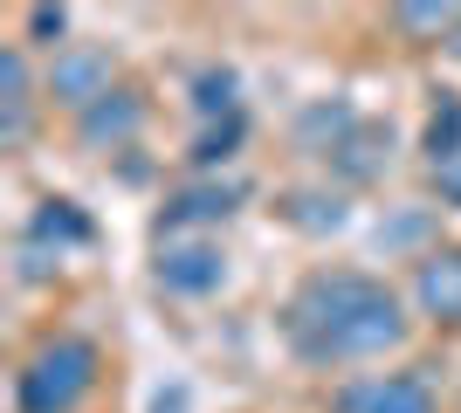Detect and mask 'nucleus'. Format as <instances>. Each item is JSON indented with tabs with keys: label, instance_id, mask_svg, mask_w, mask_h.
Returning <instances> with one entry per match:
<instances>
[{
	"label": "nucleus",
	"instance_id": "11",
	"mask_svg": "<svg viewBox=\"0 0 461 413\" xmlns=\"http://www.w3.org/2000/svg\"><path fill=\"white\" fill-rule=\"evenodd\" d=\"M276 220L296 228V235H310V241H324V235H338V228L351 220V193H345V186H330V179L283 186V193H276Z\"/></svg>",
	"mask_w": 461,
	"mask_h": 413
},
{
	"label": "nucleus",
	"instance_id": "15",
	"mask_svg": "<svg viewBox=\"0 0 461 413\" xmlns=\"http://www.w3.org/2000/svg\"><path fill=\"white\" fill-rule=\"evenodd\" d=\"M186 103H193V118H200V124L249 111V103H241V69H234V62H200L193 83H186Z\"/></svg>",
	"mask_w": 461,
	"mask_h": 413
},
{
	"label": "nucleus",
	"instance_id": "3",
	"mask_svg": "<svg viewBox=\"0 0 461 413\" xmlns=\"http://www.w3.org/2000/svg\"><path fill=\"white\" fill-rule=\"evenodd\" d=\"M228 248H221V235H173V241H152V283L166 296H179V303H207V296L228 290Z\"/></svg>",
	"mask_w": 461,
	"mask_h": 413
},
{
	"label": "nucleus",
	"instance_id": "10",
	"mask_svg": "<svg viewBox=\"0 0 461 413\" xmlns=\"http://www.w3.org/2000/svg\"><path fill=\"white\" fill-rule=\"evenodd\" d=\"M41 76H35V56L21 41H0V152H21L35 138L41 118Z\"/></svg>",
	"mask_w": 461,
	"mask_h": 413
},
{
	"label": "nucleus",
	"instance_id": "17",
	"mask_svg": "<svg viewBox=\"0 0 461 413\" xmlns=\"http://www.w3.org/2000/svg\"><path fill=\"white\" fill-rule=\"evenodd\" d=\"M420 158H427V166L461 158V90H434V103H427V131H420Z\"/></svg>",
	"mask_w": 461,
	"mask_h": 413
},
{
	"label": "nucleus",
	"instance_id": "14",
	"mask_svg": "<svg viewBox=\"0 0 461 413\" xmlns=\"http://www.w3.org/2000/svg\"><path fill=\"white\" fill-rule=\"evenodd\" d=\"M241 145H249V111H234V118H213V124H200L193 131V145H186V166H193V179H221L241 158Z\"/></svg>",
	"mask_w": 461,
	"mask_h": 413
},
{
	"label": "nucleus",
	"instance_id": "21",
	"mask_svg": "<svg viewBox=\"0 0 461 413\" xmlns=\"http://www.w3.org/2000/svg\"><path fill=\"white\" fill-rule=\"evenodd\" d=\"M152 413H186V393H179V386H173V393H158V407Z\"/></svg>",
	"mask_w": 461,
	"mask_h": 413
},
{
	"label": "nucleus",
	"instance_id": "13",
	"mask_svg": "<svg viewBox=\"0 0 461 413\" xmlns=\"http://www.w3.org/2000/svg\"><path fill=\"white\" fill-rule=\"evenodd\" d=\"M358 124V111H351L345 97H317L296 111V124H289V138H296V152L303 158H330L338 145H345V131Z\"/></svg>",
	"mask_w": 461,
	"mask_h": 413
},
{
	"label": "nucleus",
	"instance_id": "19",
	"mask_svg": "<svg viewBox=\"0 0 461 413\" xmlns=\"http://www.w3.org/2000/svg\"><path fill=\"white\" fill-rule=\"evenodd\" d=\"M62 269V256L49 248V241H35L28 228L14 235V283H49V275Z\"/></svg>",
	"mask_w": 461,
	"mask_h": 413
},
{
	"label": "nucleus",
	"instance_id": "7",
	"mask_svg": "<svg viewBox=\"0 0 461 413\" xmlns=\"http://www.w3.org/2000/svg\"><path fill=\"white\" fill-rule=\"evenodd\" d=\"M406 303L434 331H461V241H434L427 256H413Z\"/></svg>",
	"mask_w": 461,
	"mask_h": 413
},
{
	"label": "nucleus",
	"instance_id": "2",
	"mask_svg": "<svg viewBox=\"0 0 461 413\" xmlns=\"http://www.w3.org/2000/svg\"><path fill=\"white\" fill-rule=\"evenodd\" d=\"M104 379V345L83 331H41L14 365V413H83Z\"/></svg>",
	"mask_w": 461,
	"mask_h": 413
},
{
	"label": "nucleus",
	"instance_id": "6",
	"mask_svg": "<svg viewBox=\"0 0 461 413\" xmlns=\"http://www.w3.org/2000/svg\"><path fill=\"white\" fill-rule=\"evenodd\" d=\"M330 413H441V393L420 365H400V373H366L330 393Z\"/></svg>",
	"mask_w": 461,
	"mask_h": 413
},
{
	"label": "nucleus",
	"instance_id": "12",
	"mask_svg": "<svg viewBox=\"0 0 461 413\" xmlns=\"http://www.w3.org/2000/svg\"><path fill=\"white\" fill-rule=\"evenodd\" d=\"M385 28L406 41V49H455L461 41V0H400Z\"/></svg>",
	"mask_w": 461,
	"mask_h": 413
},
{
	"label": "nucleus",
	"instance_id": "8",
	"mask_svg": "<svg viewBox=\"0 0 461 413\" xmlns=\"http://www.w3.org/2000/svg\"><path fill=\"white\" fill-rule=\"evenodd\" d=\"M145 118H152V97L138 83H117L111 97H96L83 118H69V138H77L83 152H131L138 138H145Z\"/></svg>",
	"mask_w": 461,
	"mask_h": 413
},
{
	"label": "nucleus",
	"instance_id": "5",
	"mask_svg": "<svg viewBox=\"0 0 461 413\" xmlns=\"http://www.w3.org/2000/svg\"><path fill=\"white\" fill-rule=\"evenodd\" d=\"M249 186L241 179H186L158 200V220H152V241H173V235H221L234 214H241Z\"/></svg>",
	"mask_w": 461,
	"mask_h": 413
},
{
	"label": "nucleus",
	"instance_id": "9",
	"mask_svg": "<svg viewBox=\"0 0 461 413\" xmlns=\"http://www.w3.org/2000/svg\"><path fill=\"white\" fill-rule=\"evenodd\" d=\"M393 152H400V131L385 118H358L345 131V145L324 158V179L345 186V193H366V186H379V179L393 173Z\"/></svg>",
	"mask_w": 461,
	"mask_h": 413
},
{
	"label": "nucleus",
	"instance_id": "16",
	"mask_svg": "<svg viewBox=\"0 0 461 413\" xmlns=\"http://www.w3.org/2000/svg\"><path fill=\"white\" fill-rule=\"evenodd\" d=\"M28 235L49 241L56 256H69V248H90V241H96V220L83 214L77 200H41L35 214H28Z\"/></svg>",
	"mask_w": 461,
	"mask_h": 413
},
{
	"label": "nucleus",
	"instance_id": "1",
	"mask_svg": "<svg viewBox=\"0 0 461 413\" xmlns=\"http://www.w3.org/2000/svg\"><path fill=\"white\" fill-rule=\"evenodd\" d=\"M276 331H283V352L296 365L351 373V365H379V358L406 352L413 317H406V296L385 275L358 269V262H330V269H310L283 296Z\"/></svg>",
	"mask_w": 461,
	"mask_h": 413
},
{
	"label": "nucleus",
	"instance_id": "4",
	"mask_svg": "<svg viewBox=\"0 0 461 413\" xmlns=\"http://www.w3.org/2000/svg\"><path fill=\"white\" fill-rule=\"evenodd\" d=\"M117 56L111 41H69L49 69H41V97H49V111H69V118H83L96 97H111L117 90Z\"/></svg>",
	"mask_w": 461,
	"mask_h": 413
},
{
	"label": "nucleus",
	"instance_id": "18",
	"mask_svg": "<svg viewBox=\"0 0 461 413\" xmlns=\"http://www.w3.org/2000/svg\"><path fill=\"white\" fill-rule=\"evenodd\" d=\"M14 41L28 49V56H49L56 62L62 49H69V7H21V28H14Z\"/></svg>",
	"mask_w": 461,
	"mask_h": 413
},
{
	"label": "nucleus",
	"instance_id": "20",
	"mask_svg": "<svg viewBox=\"0 0 461 413\" xmlns=\"http://www.w3.org/2000/svg\"><path fill=\"white\" fill-rule=\"evenodd\" d=\"M427 186L441 193V207H461V158H441V166H427Z\"/></svg>",
	"mask_w": 461,
	"mask_h": 413
}]
</instances>
